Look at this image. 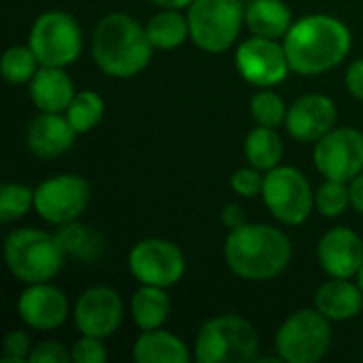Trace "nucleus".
Listing matches in <instances>:
<instances>
[{"label": "nucleus", "mask_w": 363, "mask_h": 363, "mask_svg": "<svg viewBox=\"0 0 363 363\" xmlns=\"http://www.w3.org/2000/svg\"><path fill=\"white\" fill-rule=\"evenodd\" d=\"M268 213L283 225H302L315 211V191L294 166H277L264 174L262 189Z\"/></svg>", "instance_id": "nucleus-8"}, {"label": "nucleus", "mask_w": 363, "mask_h": 363, "mask_svg": "<svg viewBox=\"0 0 363 363\" xmlns=\"http://www.w3.org/2000/svg\"><path fill=\"white\" fill-rule=\"evenodd\" d=\"M149 2L155 4V6H162V9H185L194 0H149Z\"/></svg>", "instance_id": "nucleus-39"}, {"label": "nucleus", "mask_w": 363, "mask_h": 363, "mask_svg": "<svg viewBox=\"0 0 363 363\" xmlns=\"http://www.w3.org/2000/svg\"><path fill=\"white\" fill-rule=\"evenodd\" d=\"M34 206V191L23 183H4L0 187V221L13 223L30 213Z\"/></svg>", "instance_id": "nucleus-29"}, {"label": "nucleus", "mask_w": 363, "mask_h": 363, "mask_svg": "<svg viewBox=\"0 0 363 363\" xmlns=\"http://www.w3.org/2000/svg\"><path fill=\"white\" fill-rule=\"evenodd\" d=\"M149 40L160 51L179 49L189 38V21L181 13V9H162L147 23Z\"/></svg>", "instance_id": "nucleus-24"}, {"label": "nucleus", "mask_w": 363, "mask_h": 363, "mask_svg": "<svg viewBox=\"0 0 363 363\" xmlns=\"http://www.w3.org/2000/svg\"><path fill=\"white\" fill-rule=\"evenodd\" d=\"M230 187L236 196L240 198H255L262 196L264 189V174L255 166L249 168H238L230 177Z\"/></svg>", "instance_id": "nucleus-32"}, {"label": "nucleus", "mask_w": 363, "mask_h": 363, "mask_svg": "<svg viewBox=\"0 0 363 363\" xmlns=\"http://www.w3.org/2000/svg\"><path fill=\"white\" fill-rule=\"evenodd\" d=\"M349 194H351V206L363 215V172H359L353 181H349Z\"/></svg>", "instance_id": "nucleus-37"}, {"label": "nucleus", "mask_w": 363, "mask_h": 363, "mask_svg": "<svg viewBox=\"0 0 363 363\" xmlns=\"http://www.w3.org/2000/svg\"><path fill=\"white\" fill-rule=\"evenodd\" d=\"M351 206V194H349V183L325 179V183L319 185L315 191V208L330 219L340 217L347 208Z\"/></svg>", "instance_id": "nucleus-30"}, {"label": "nucleus", "mask_w": 363, "mask_h": 363, "mask_svg": "<svg viewBox=\"0 0 363 363\" xmlns=\"http://www.w3.org/2000/svg\"><path fill=\"white\" fill-rule=\"evenodd\" d=\"M338 108L325 94H308L298 98L285 119V128L291 138L300 143H317L330 130L336 128Z\"/></svg>", "instance_id": "nucleus-16"}, {"label": "nucleus", "mask_w": 363, "mask_h": 363, "mask_svg": "<svg viewBox=\"0 0 363 363\" xmlns=\"http://www.w3.org/2000/svg\"><path fill=\"white\" fill-rule=\"evenodd\" d=\"M128 268L140 285L174 287L187 268L185 253L166 238H145L130 249Z\"/></svg>", "instance_id": "nucleus-10"}, {"label": "nucleus", "mask_w": 363, "mask_h": 363, "mask_svg": "<svg viewBox=\"0 0 363 363\" xmlns=\"http://www.w3.org/2000/svg\"><path fill=\"white\" fill-rule=\"evenodd\" d=\"M245 23L253 36L285 38L294 23V15L283 0H253L245 9Z\"/></svg>", "instance_id": "nucleus-22"}, {"label": "nucleus", "mask_w": 363, "mask_h": 363, "mask_svg": "<svg viewBox=\"0 0 363 363\" xmlns=\"http://www.w3.org/2000/svg\"><path fill=\"white\" fill-rule=\"evenodd\" d=\"M313 160L325 179L349 183L363 172V134L355 128H334L315 143Z\"/></svg>", "instance_id": "nucleus-12"}, {"label": "nucleus", "mask_w": 363, "mask_h": 363, "mask_svg": "<svg viewBox=\"0 0 363 363\" xmlns=\"http://www.w3.org/2000/svg\"><path fill=\"white\" fill-rule=\"evenodd\" d=\"M74 94L72 79L57 66H40L30 81V98L40 113H66Z\"/></svg>", "instance_id": "nucleus-19"}, {"label": "nucleus", "mask_w": 363, "mask_h": 363, "mask_svg": "<svg viewBox=\"0 0 363 363\" xmlns=\"http://www.w3.org/2000/svg\"><path fill=\"white\" fill-rule=\"evenodd\" d=\"M32 353V340L28 332L13 330L2 340V363H23L28 362Z\"/></svg>", "instance_id": "nucleus-33"}, {"label": "nucleus", "mask_w": 363, "mask_h": 363, "mask_svg": "<svg viewBox=\"0 0 363 363\" xmlns=\"http://www.w3.org/2000/svg\"><path fill=\"white\" fill-rule=\"evenodd\" d=\"M349 26L332 15H306L291 23L283 38L289 66L298 74L315 77L334 70L351 53Z\"/></svg>", "instance_id": "nucleus-1"}, {"label": "nucleus", "mask_w": 363, "mask_h": 363, "mask_svg": "<svg viewBox=\"0 0 363 363\" xmlns=\"http://www.w3.org/2000/svg\"><path fill=\"white\" fill-rule=\"evenodd\" d=\"M64 115L68 117V121L77 130V134H87L102 121V117H104V100H102L100 94H96L91 89L77 91Z\"/></svg>", "instance_id": "nucleus-26"}, {"label": "nucleus", "mask_w": 363, "mask_h": 363, "mask_svg": "<svg viewBox=\"0 0 363 363\" xmlns=\"http://www.w3.org/2000/svg\"><path fill=\"white\" fill-rule=\"evenodd\" d=\"M259 334L255 325L240 315H219L208 319L194 345L198 363H249L257 359Z\"/></svg>", "instance_id": "nucleus-5"}, {"label": "nucleus", "mask_w": 363, "mask_h": 363, "mask_svg": "<svg viewBox=\"0 0 363 363\" xmlns=\"http://www.w3.org/2000/svg\"><path fill=\"white\" fill-rule=\"evenodd\" d=\"M153 49L147 28L128 13L104 15L91 34V57L113 79L140 74L151 64Z\"/></svg>", "instance_id": "nucleus-3"}, {"label": "nucleus", "mask_w": 363, "mask_h": 363, "mask_svg": "<svg viewBox=\"0 0 363 363\" xmlns=\"http://www.w3.org/2000/svg\"><path fill=\"white\" fill-rule=\"evenodd\" d=\"M345 83H347L349 94L363 102V57L362 60H355L349 66V70L345 74Z\"/></svg>", "instance_id": "nucleus-36"}, {"label": "nucleus", "mask_w": 363, "mask_h": 363, "mask_svg": "<svg viewBox=\"0 0 363 363\" xmlns=\"http://www.w3.org/2000/svg\"><path fill=\"white\" fill-rule=\"evenodd\" d=\"M223 223L230 228V230H234V228H238V225H242V223H247L245 221V215H242V208L238 206V204H230L225 211H223Z\"/></svg>", "instance_id": "nucleus-38"}, {"label": "nucleus", "mask_w": 363, "mask_h": 363, "mask_svg": "<svg viewBox=\"0 0 363 363\" xmlns=\"http://www.w3.org/2000/svg\"><path fill=\"white\" fill-rule=\"evenodd\" d=\"M319 266L336 279H353L363 266V240L351 228H332L317 245Z\"/></svg>", "instance_id": "nucleus-17"}, {"label": "nucleus", "mask_w": 363, "mask_h": 363, "mask_svg": "<svg viewBox=\"0 0 363 363\" xmlns=\"http://www.w3.org/2000/svg\"><path fill=\"white\" fill-rule=\"evenodd\" d=\"M315 308L330 321H349L363 311V291L351 279L332 277L315 291Z\"/></svg>", "instance_id": "nucleus-20"}, {"label": "nucleus", "mask_w": 363, "mask_h": 363, "mask_svg": "<svg viewBox=\"0 0 363 363\" xmlns=\"http://www.w3.org/2000/svg\"><path fill=\"white\" fill-rule=\"evenodd\" d=\"M283 138L277 128L255 125L245 138V157L262 172L277 168L283 160Z\"/></svg>", "instance_id": "nucleus-25"}, {"label": "nucleus", "mask_w": 363, "mask_h": 363, "mask_svg": "<svg viewBox=\"0 0 363 363\" xmlns=\"http://www.w3.org/2000/svg\"><path fill=\"white\" fill-rule=\"evenodd\" d=\"M123 315L125 308L121 296L113 287L104 285L83 291L72 311V319L81 336H94L102 340L119 330Z\"/></svg>", "instance_id": "nucleus-14"}, {"label": "nucleus", "mask_w": 363, "mask_h": 363, "mask_svg": "<svg viewBox=\"0 0 363 363\" xmlns=\"http://www.w3.org/2000/svg\"><path fill=\"white\" fill-rule=\"evenodd\" d=\"M236 68L247 83L259 89L283 83L291 70L283 43L264 36H253L238 45Z\"/></svg>", "instance_id": "nucleus-13"}, {"label": "nucleus", "mask_w": 363, "mask_h": 363, "mask_svg": "<svg viewBox=\"0 0 363 363\" xmlns=\"http://www.w3.org/2000/svg\"><path fill=\"white\" fill-rule=\"evenodd\" d=\"M332 325L317 308H302L289 315L274 338L279 359L287 363H317L332 347Z\"/></svg>", "instance_id": "nucleus-7"}, {"label": "nucleus", "mask_w": 363, "mask_h": 363, "mask_svg": "<svg viewBox=\"0 0 363 363\" xmlns=\"http://www.w3.org/2000/svg\"><path fill=\"white\" fill-rule=\"evenodd\" d=\"M55 236H57V240L64 247L68 257H91L96 251L94 234L77 221L57 225Z\"/></svg>", "instance_id": "nucleus-31"}, {"label": "nucleus", "mask_w": 363, "mask_h": 363, "mask_svg": "<svg viewBox=\"0 0 363 363\" xmlns=\"http://www.w3.org/2000/svg\"><path fill=\"white\" fill-rule=\"evenodd\" d=\"M66 251L60 245L57 236L36 228L13 230L4 240V262L9 272L26 283H47L55 279L64 264Z\"/></svg>", "instance_id": "nucleus-4"}, {"label": "nucleus", "mask_w": 363, "mask_h": 363, "mask_svg": "<svg viewBox=\"0 0 363 363\" xmlns=\"http://www.w3.org/2000/svg\"><path fill=\"white\" fill-rule=\"evenodd\" d=\"M132 357L138 363H187L191 359L187 345L162 328L140 332L134 342Z\"/></svg>", "instance_id": "nucleus-21"}, {"label": "nucleus", "mask_w": 363, "mask_h": 363, "mask_svg": "<svg viewBox=\"0 0 363 363\" xmlns=\"http://www.w3.org/2000/svg\"><path fill=\"white\" fill-rule=\"evenodd\" d=\"M28 45L36 53L40 66L66 68L81 55V26L64 11H47L32 23Z\"/></svg>", "instance_id": "nucleus-9"}, {"label": "nucleus", "mask_w": 363, "mask_h": 363, "mask_svg": "<svg viewBox=\"0 0 363 363\" xmlns=\"http://www.w3.org/2000/svg\"><path fill=\"white\" fill-rule=\"evenodd\" d=\"M287 104L285 100L272 91L270 87L257 91L251 98V117L255 119L257 125H266V128H279L285 125L287 119Z\"/></svg>", "instance_id": "nucleus-28"}, {"label": "nucleus", "mask_w": 363, "mask_h": 363, "mask_svg": "<svg viewBox=\"0 0 363 363\" xmlns=\"http://www.w3.org/2000/svg\"><path fill=\"white\" fill-rule=\"evenodd\" d=\"M294 255L289 236L270 223H242L230 230L223 257L242 281L266 283L281 277Z\"/></svg>", "instance_id": "nucleus-2"}, {"label": "nucleus", "mask_w": 363, "mask_h": 363, "mask_svg": "<svg viewBox=\"0 0 363 363\" xmlns=\"http://www.w3.org/2000/svg\"><path fill=\"white\" fill-rule=\"evenodd\" d=\"M91 198L89 183L72 172L55 174L34 189V211L51 225L77 221Z\"/></svg>", "instance_id": "nucleus-11"}, {"label": "nucleus", "mask_w": 363, "mask_h": 363, "mask_svg": "<svg viewBox=\"0 0 363 363\" xmlns=\"http://www.w3.org/2000/svg\"><path fill=\"white\" fill-rule=\"evenodd\" d=\"M72 362L74 363H104L108 359L106 347L102 338H94V336H81L72 349H70Z\"/></svg>", "instance_id": "nucleus-34"}, {"label": "nucleus", "mask_w": 363, "mask_h": 363, "mask_svg": "<svg viewBox=\"0 0 363 363\" xmlns=\"http://www.w3.org/2000/svg\"><path fill=\"white\" fill-rule=\"evenodd\" d=\"M357 285L362 287V291H363V266H362V270H359V274H357Z\"/></svg>", "instance_id": "nucleus-40"}, {"label": "nucleus", "mask_w": 363, "mask_h": 363, "mask_svg": "<svg viewBox=\"0 0 363 363\" xmlns=\"http://www.w3.org/2000/svg\"><path fill=\"white\" fill-rule=\"evenodd\" d=\"M72 362L70 351L57 340H45L32 347L28 363H68Z\"/></svg>", "instance_id": "nucleus-35"}, {"label": "nucleus", "mask_w": 363, "mask_h": 363, "mask_svg": "<svg viewBox=\"0 0 363 363\" xmlns=\"http://www.w3.org/2000/svg\"><path fill=\"white\" fill-rule=\"evenodd\" d=\"M170 296L164 287L140 285V289H136L130 300V315L140 332L164 328L170 317Z\"/></svg>", "instance_id": "nucleus-23"}, {"label": "nucleus", "mask_w": 363, "mask_h": 363, "mask_svg": "<svg viewBox=\"0 0 363 363\" xmlns=\"http://www.w3.org/2000/svg\"><path fill=\"white\" fill-rule=\"evenodd\" d=\"M189 38L206 53L228 51L245 23L240 0H194L187 6Z\"/></svg>", "instance_id": "nucleus-6"}, {"label": "nucleus", "mask_w": 363, "mask_h": 363, "mask_svg": "<svg viewBox=\"0 0 363 363\" xmlns=\"http://www.w3.org/2000/svg\"><path fill=\"white\" fill-rule=\"evenodd\" d=\"M40 68V62L36 57V53L32 51L30 45H15L9 47L2 55V77L6 83L13 85H21V83H30L32 77L36 74V70Z\"/></svg>", "instance_id": "nucleus-27"}, {"label": "nucleus", "mask_w": 363, "mask_h": 363, "mask_svg": "<svg viewBox=\"0 0 363 363\" xmlns=\"http://www.w3.org/2000/svg\"><path fill=\"white\" fill-rule=\"evenodd\" d=\"M19 319L36 332H51L64 325L70 313L68 298L62 289L47 283L28 285L17 300Z\"/></svg>", "instance_id": "nucleus-15"}, {"label": "nucleus", "mask_w": 363, "mask_h": 363, "mask_svg": "<svg viewBox=\"0 0 363 363\" xmlns=\"http://www.w3.org/2000/svg\"><path fill=\"white\" fill-rule=\"evenodd\" d=\"M77 130L64 113H40L26 130V145L36 157H57L74 143Z\"/></svg>", "instance_id": "nucleus-18"}]
</instances>
